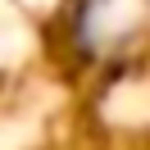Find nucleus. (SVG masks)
Here are the masks:
<instances>
[{
  "instance_id": "f257e3e1",
  "label": "nucleus",
  "mask_w": 150,
  "mask_h": 150,
  "mask_svg": "<svg viewBox=\"0 0 150 150\" xmlns=\"http://www.w3.org/2000/svg\"><path fill=\"white\" fill-rule=\"evenodd\" d=\"M150 28V0H82L77 41L86 50H123Z\"/></svg>"
}]
</instances>
